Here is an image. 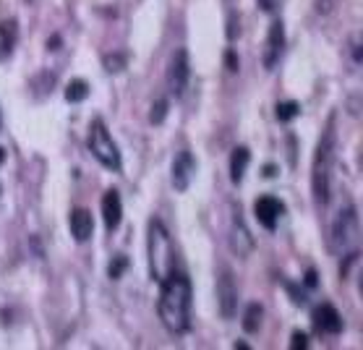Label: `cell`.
I'll use <instances>...</instances> for the list:
<instances>
[{"instance_id": "6da1fadb", "label": "cell", "mask_w": 363, "mask_h": 350, "mask_svg": "<svg viewBox=\"0 0 363 350\" xmlns=\"http://www.w3.org/2000/svg\"><path fill=\"white\" fill-rule=\"evenodd\" d=\"M191 300H194L191 280L178 270H173L160 283V300H157L160 322L165 325L168 332L186 335L191 329Z\"/></svg>"}, {"instance_id": "7a4b0ae2", "label": "cell", "mask_w": 363, "mask_h": 350, "mask_svg": "<svg viewBox=\"0 0 363 350\" xmlns=\"http://www.w3.org/2000/svg\"><path fill=\"white\" fill-rule=\"evenodd\" d=\"M335 155H338V131H335V116H329L327 129L322 131V139L316 144V152H314V162H311V194H314V204L319 209L329 204Z\"/></svg>"}, {"instance_id": "3957f363", "label": "cell", "mask_w": 363, "mask_h": 350, "mask_svg": "<svg viewBox=\"0 0 363 350\" xmlns=\"http://www.w3.org/2000/svg\"><path fill=\"white\" fill-rule=\"evenodd\" d=\"M146 254H149V277L155 283H162L175 270V251L168 228L157 217H152L146 225Z\"/></svg>"}, {"instance_id": "277c9868", "label": "cell", "mask_w": 363, "mask_h": 350, "mask_svg": "<svg viewBox=\"0 0 363 350\" xmlns=\"http://www.w3.org/2000/svg\"><path fill=\"white\" fill-rule=\"evenodd\" d=\"M358 235H361V225H358V212L353 204L340 209L332 228H329V251L335 256H345L348 251H355L358 246Z\"/></svg>"}, {"instance_id": "5b68a950", "label": "cell", "mask_w": 363, "mask_h": 350, "mask_svg": "<svg viewBox=\"0 0 363 350\" xmlns=\"http://www.w3.org/2000/svg\"><path fill=\"white\" fill-rule=\"evenodd\" d=\"M89 152L94 155V160L104 165L107 170H120L123 168V160H120V149L118 144L113 142L110 131L104 126L102 120H91L89 126Z\"/></svg>"}, {"instance_id": "8992f818", "label": "cell", "mask_w": 363, "mask_h": 350, "mask_svg": "<svg viewBox=\"0 0 363 350\" xmlns=\"http://www.w3.org/2000/svg\"><path fill=\"white\" fill-rule=\"evenodd\" d=\"M188 78H191V58H188V50L181 47V50L173 52L168 65V91L170 97L181 100L186 94V87H188Z\"/></svg>"}, {"instance_id": "52a82bcc", "label": "cell", "mask_w": 363, "mask_h": 350, "mask_svg": "<svg viewBox=\"0 0 363 350\" xmlns=\"http://www.w3.org/2000/svg\"><path fill=\"white\" fill-rule=\"evenodd\" d=\"M217 306L225 319H233L238 311V285H235L230 267H222L220 277H217Z\"/></svg>"}, {"instance_id": "ba28073f", "label": "cell", "mask_w": 363, "mask_h": 350, "mask_svg": "<svg viewBox=\"0 0 363 350\" xmlns=\"http://www.w3.org/2000/svg\"><path fill=\"white\" fill-rule=\"evenodd\" d=\"M196 157L188 152V149H183V152H178V157L173 160V170H170V181H173V188L175 191H188V186H191V181H194L196 175Z\"/></svg>"}, {"instance_id": "9c48e42d", "label": "cell", "mask_w": 363, "mask_h": 350, "mask_svg": "<svg viewBox=\"0 0 363 350\" xmlns=\"http://www.w3.org/2000/svg\"><path fill=\"white\" fill-rule=\"evenodd\" d=\"M254 215H256L261 228L274 230L280 217L285 215V204L280 199H274V196H261V199H256V204H254Z\"/></svg>"}, {"instance_id": "30bf717a", "label": "cell", "mask_w": 363, "mask_h": 350, "mask_svg": "<svg viewBox=\"0 0 363 350\" xmlns=\"http://www.w3.org/2000/svg\"><path fill=\"white\" fill-rule=\"evenodd\" d=\"M254 246H256L254 235H251V230L246 228V222H243V217H241V212H235L233 222H230V248H233L238 256L246 259L248 254L254 251Z\"/></svg>"}, {"instance_id": "8fae6325", "label": "cell", "mask_w": 363, "mask_h": 350, "mask_svg": "<svg viewBox=\"0 0 363 350\" xmlns=\"http://www.w3.org/2000/svg\"><path fill=\"white\" fill-rule=\"evenodd\" d=\"M283 47H285V24L272 21L270 34H267V47H264V68L272 71L277 61H280V55H283Z\"/></svg>"}, {"instance_id": "7c38bea8", "label": "cell", "mask_w": 363, "mask_h": 350, "mask_svg": "<svg viewBox=\"0 0 363 350\" xmlns=\"http://www.w3.org/2000/svg\"><path fill=\"white\" fill-rule=\"evenodd\" d=\"M314 327L322 332V335H340L342 332V316L332 303H322L316 311H314Z\"/></svg>"}, {"instance_id": "4fadbf2b", "label": "cell", "mask_w": 363, "mask_h": 350, "mask_svg": "<svg viewBox=\"0 0 363 350\" xmlns=\"http://www.w3.org/2000/svg\"><path fill=\"white\" fill-rule=\"evenodd\" d=\"M102 220H104V228L113 233L120 228V220H123V201H120V194L116 188L104 191L102 196Z\"/></svg>"}, {"instance_id": "5bb4252c", "label": "cell", "mask_w": 363, "mask_h": 350, "mask_svg": "<svg viewBox=\"0 0 363 350\" xmlns=\"http://www.w3.org/2000/svg\"><path fill=\"white\" fill-rule=\"evenodd\" d=\"M71 235L76 243H87L91 235H94V220H91V212L89 209H74L71 212Z\"/></svg>"}, {"instance_id": "9a60e30c", "label": "cell", "mask_w": 363, "mask_h": 350, "mask_svg": "<svg viewBox=\"0 0 363 350\" xmlns=\"http://www.w3.org/2000/svg\"><path fill=\"white\" fill-rule=\"evenodd\" d=\"M248 162H251V152H248V146H235L233 155H230V181H233L235 186L246 178Z\"/></svg>"}, {"instance_id": "2e32d148", "label": "cell", "mask_w": 363, "mask_h": 350, "mask_svg": "<svg viewBox=\"0 0 363 350\" xmlns=\"http://www.w3.org/2000/svg\"><path fill=\"white\" fill-rule=\"evenodd\" d=\"M16 37H19L16 21H6V24H0V58L11 55L13 45H16Z\"/></svg>"}, {"instance_id": "e0dca14e", "label": "cell", "mask_w": 363, "mask_h": 350, "mask_svg": "<svg viewBox=\"0 0 363 350\" xmlns=\"http://www.w3.org/2000/svg\"><path fill=\"white\" fill-rule=\"evenodd\" d=\"M261 316H264V309H261L259 303H248L246 314H243V329H246L248 335H254V332H259V327H261Z\"/></svg>"}, {"instance_id": "ac0fdd59", "label": "cell", "mask_w": 363, "mask_h": 350, "mask_svg": "<svg viewBox=\"0 0 363 350\" xmlns=\"http://www.w3.org/2000/svg\"><path fill=\"white\" fill-rule=\"evenodd\" d=\"M89 97V84L81 81V78H74L68 87H65V100L68 102H84Z\"/></svg>"}, {"instance_id": "d6986e66", "label": "cell", "mask_w": 363, "mask_h": 350, "mask_svg": "<svg viewBox=\"0 0 363 350\" xmlns=\"http://www.w3.org/2000/svg\"><path fill=\"white\" fill-rule=\"evenodd\" d=\"M102 65L107 74H120L126 65H129V55L126 52H110L102 58Z\"/></svg>"}, {"instance_id": "ffe728a7", "label": "cell", "mask_w": 363, "mask_h": 350, "mask_svg": "<svg viewBox=\"0 0 363 350\" xmlns=\"http://www.w3.org/2000/svg\"><path fill=\"white\" fill-rule=\"evenodd\" d=\"M300 116V105L298 102H280L277 105V120L280 123H290L293 118Z\"/></svg>"}, {"instance_id": "44dd1931", "label": "cell", "mask_w": 363, "mask_h": 350, "mask_svg": "<svg viewBox=\"0 0 363 350\" xmlns=\"http://www.w3.org/2000/svg\"><path fill=\"white\" fill-rule=\"evenodd\" d=\"M126 270H129V259H126L123 254H118V256H113V261L107 264V274H110L113 280H120Z\"/></svg>"}, {"instance_id": "7402d4cb", "label": "cell", "mask_w": 363, "mask_h": 350, "mask_svg": "<svg viewBox=\"0 0 363 350\" xmlns=\"http://www.w3.org/2000/svg\"><path fill=\"white\" fill-rule=\"evenodd\" d=\"M168 118V100H157L155 105H152V113H149V120L155 123V126H160L162 120Z\"/></svg>"}, {"instance_id": "603a6c76", "label": "cell", "mask_w": 363, "mask_h": 350, "mask_svg": "<svg viewBox=\"0 0 363 350\" xmlns=\"http://www.w3.org/2000/svg\"><path fill=\"white\" fill-rule=\"evenodd\" d=\"M285 287H287V293H290V298H293V303H296V306H306V293H303V290H298V287L293 285V283H285Z\"/></svg>"}, {"instance_id": "cb8c5ba5", "label": "cell", "mask_w": 363, "mask_h": 350, "mask_svg": "<svg viewBox=\"0 0 363 350\" xmlns=\"http://www.w3.org/2000/svg\"><path fill=\"white\" fill-rule=\"evenodd\" d=\"M290 348L293 350H303L309 348V338L303 332H293V340H290Z\"/></svg>"}, {"instance_id": "d4e9b609", "label": "cell", "mask_w": 363, "mask_h": 350, "mask_svg": "<svg viewBox=\"0 0 363 350\" xmlns=\"http://www.w3.org/2000/svg\"><path fill=\"white\" fill-rule=\"evenodd\" d=\"M225 65H228V71H230V74H235V71H238V58H235L233 50L225 52Z\"/></svg>"}, {"instance_id": "484cf974", "label": "cell", "mask_w": 363, "mask_h": 350, "mask_svg": "<svg viewBox=\"0 0 363 350\" xmlns=\"http://www.w3.org/2000/svg\"><path fill=\"white\" fill-rule=\"evenodd\" d=\"M303 283H306L309 287H316V285H319V280H316V270H309V272H306V280H303Z\"/></svg>"}, {"instance_id": "4316f807", "label": "cell", "mask_w": 363, "mask_h": 350, "mask_svg": "<svg viewBox=\"0 0 363 350\" xmlns=\"http://www.w3.org/2000/svg\"><path fill=\"white\" fill-rule=\"evenodd\" d=\"M264 175H267V178H274V165H267V168H264Z\"/></svg>"}, {"instance_id": "83f0119b", "label": "cell", "mask_w": 363, "mask_h": 350, "mask_svg": "<svg viewBox=\"0 0 363 350\" xmlns=\"http://www.w3.org/2000/svg\"><path fill=\"white\" fill-rule=\"evenodd\" d=\"M3 160H6V149H0V165H3Z\"/></svg>"}, {"instance_id": "f1b7e54d", "label": "cell", "mask_w": 363, "mask_h": 350, "mask_svg": "<svg viewBox=\"0 0 363 350\" xmlns=\"http://www.w3.org/2000/svg\"><path fill=\"white\" fill-rule=\"evenodd\" d=\"M0 129H3V110H0Z\"/></svg>"}]
</instances>
